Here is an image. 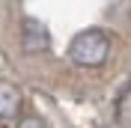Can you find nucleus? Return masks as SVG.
I'll use <instances>...</instances> for the list:
<instances>
[{
	"mask_svg": "<svg viewBox=\"0 0 131 128\" xmlns=\"http://www.w3.org/2000/svg\"><path fill=\"white\" fill-rule=\"evenodd\" d=\"M66 54H69V60L74 66H81V69H98V66H104L107 54H110V36L101 27L81 30L69 42V51Z\"/></svg>",
	"mask_w": 131,
	"mask_h": 128,
	"instance_id": "obj_1",
	"label": "nucleus"
},
{
	"mask_svg": "<svg viewBox=\"0 0 131 128\" xmlns=\"http://www.w3.org/2000/svg\"><path fill=\"white\" fill-rule=\"evenodd\" d=\"M21 48L27 51V54H45V51L51 48V30L45 21H39V18L27 15L24 21H21Z\"/></svg>",
	"mask_w": 131,
	"mask_h": 128,
	"instance_id": "obj_2",
	"label": "nucleus"
},
{
	"mask_svg": "<svg viewBox=\"0 0 131 128\" xmlns=\"http://www.w3.org/2000/svg\"><path fill=\"white\" fill-rule=\"evenodd\" d=\"M21 110V92L15 83L0 80V119H12Z\"/></svg>",
	"mask_w": 131,
	"mask_h": 128,
	"instance_id": "obj_3",
	"label": "nucleus"
},
{
	"mask_svg": "<svg viewBox=\"0 0 131 128\" xmlns=\"http://www.w3.org/2000/svg\"><path fill=\"white\" fill-rule=\"evenodd\" d=\"M18 128H48V125H45V119H39V116H24V119L18 122Z\"/></svg>",
	"mask_w": 131,
	"mask_h": 128,
	"instance_id": "obj_4",
	"label": "nucleus"
}]
</instances>
